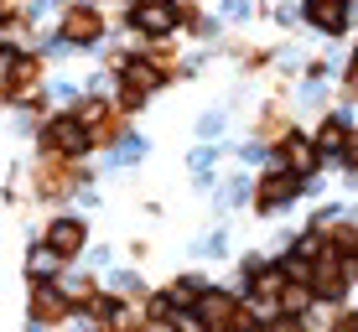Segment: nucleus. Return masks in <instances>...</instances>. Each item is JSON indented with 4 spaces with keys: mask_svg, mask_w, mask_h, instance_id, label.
<instances>
[{
    "mask_svg": "<svg viewBox=\"0 0 358 332\" xmlns=\"http://www.w3.org/2000/svg\"><path fill=\"white\" fill-rule=\"evenodd\" d=\"M21 63V47H0V94H6V83H10V73H16Z\"/></svg>",
    "mask_w": 358,
    "mask_h": 332,
    "instance_id": "16",
    "label": "nucleus"
},
{
    "mask_svg": "<svg viewBox=\"0 0 358 332\" xmlns=\"http://www.w3.org/2000/svg\"><path fill=\"white\" fill-rule=\"evenodd\" d=\"M280 161H286V166H291V177H296V171H317L322 151H317L312 140H301V135H291V140H280Z\"/></svg>",
    "mask_w": 358,
    "mask_h": 332,
    "instance_id": "10",
    "label": "nucleus"
},
{
    "mask_svg": "<svg viewBox=\"0 0 358 332\" xmlns=\"http://www.w3.org/2000/svg\"><path fill=\"white\" fill-rule=\"evenodd\" d=\"M260 332H275V327H260Z\"/></svg>",
    "mask_w": 358,
    "mask_h": 332,
    "instance_id": "20",
    "label": "nucleus"
},
{
    "mask_svg": "<svg viewBox=\"0 0 358 332\" xmlns=\"http://www.w3.org/2000/svg\"><path fill=\"white\" fill-rule=\"evenodd\" d=\"M327 332H358V312H343V317H332V327Z\"/></svg>",
    "mask_w": 358,
    "mask_h": 332,
    "instance_id": "17",
    "label": "nucleus"
},
{
    "mask_svg": "<svg viewBox=\"0 0 358 332\" xmlns=\"http://www.w3.org/2000/svg\"><path fill=\"white\" fill-rule=\"evenodd\" d=\"M296 192H301V177H291V171H265V177L255 182V208H260V213H275Z\"/></svg>",
    "mask_w": 358,
    "mask_h": 332,
    "instance_id": "6",
    "label": "nucleus"
},
{
    "mask_svg": "<svg viewBox=\"0 0 358 332\" xmlns=\"http://www.w3.org/2000/svg\"><path fill=\"white\" fill-rule=\"evenodd\" d=\"M171 21H177V10H171V0H141V6H130V27L141 31H171Z\"/></svg>",
    "mask_w": 358,
    "mask_h": 332,
    "instance_id": "9",
    "label": "nucleus"
},
{
    "mask_svg": "<svg viewBox=\"0 0 358 332\" xmlns=\"http://www.w3.org/2000/svg\"><path fill=\"white\" fill-rule=\"evenodd\" d=\"M306 291H312L317 301H343V296H348V260L322 254V260L306 270Z\"/></svg>",
    "mask_w": 358,
    "mask_h": 332,
    "instance_id": "4",
    "label": "nucleus"
},
{
    "mask_svg": "<svg viewBox=\"0 0 358 332\" xmlns=\"http://www.w3.org/2000/svg\"><path fill=\"white\" fill-rule=\"evenodd\" d=\"M306 16L322 31H343L348 27V0H306Z\"/></svg>",
    "mask_w": 358,
    "mask_h": 332,
    "instance_id": "11",
    "label": "nucleus"
},
{
    "mask_svg": "<svg viewBox=\"0 0 358 332\" xmlns=\"http://www.w3.org/2000/svg\"><path fill=\"white\" fill-rule=\"evenodd\" d=\"M42 151L47 156H83L89 151V130L78 125V115H57L42 125Z\"/></svg>",
    "mask_w": 358,
    "mask_h": 332,
    "instance_id": "3",
    "label": "nucleus"
},
{
    "mask_svg": "<svg viewBox=\"0 0 358 332\" xmlns=\"http://www.w3.org/2000/svg\"><path fill=\"white\" fill-rule=\"evenodd\" d=\"M353 265H358V254H353Z\"/></svg>",
    "mask_w": 358,
    "mask_h": 332,
    "instance_id": "21",
    "label": "nucleus"
},
{
    "mask_svg": "<svg viewBox=\"0 0 358 332\" xmlns=\"http://www.w3.org/2000/svg\"><path fill=\"white\" fill-rule=\"evenodd\" d=\"M197 317H203L208 332H239L244 322H250L244 301L229 296V291H203V301H197Z\"/></svg>",
    "mask_w": 358,
    "mask_h": 332,
    "instance_id": "2",
    "label": "nucleus"
},
{
    "mask_svg": "<svg viewBox=\"0 0 358 332\" xmlns=\"http://www.w3.org/2000/svg\"><path fill=\"white\" fill-rule=\"evenodd\" d=\"M36 192H42V198L47 203H63L68 198V192H78V171H73V166H63V161H42V166H36Z\"/></svg>",
    "mask_w": 358,
    "mask_h": 332,
    "instance_id": "7",
    "label": "nucleus"
},
{
    "mask_svg": "<svg viewBox=\"0 0 358 332\" xmlns=\"http://www.w3.org/2000/svg\"><path fill=\"white\" fill-rule=\"evenodd\" d=\"M57 265H63V260H57V254H47L42 244H36V250H31V260H27V275H31V286H42V275L52 280V275H57Z\"/></svg>",
    "mask_w": 358,
    "mask_h": 332,
    "instance_id": "14",
    "label": "nucleus"
},
{
    "mask_svg": "<svg viewBox=\"0 0 358 332\" xmlns=\"http://www.w3.org/2000/svg\"><path fill=\"white\" fill-rule=\"evenodd\" d=\"M343 156H348V161L358 166V130H348V140H343Z\"/></svg>",
    "mask_w": 358,
    "mask_h": 332,
    "instance_id": "18",
    "label": "nucleus"
},
{
    "mask_svg": "<svg viewBox=\"0 0 358 332\" xmlns=\"http://www.w3.org/2000/svg\"><path fill=\"white\" fill-rule=\"evenodd\" d=\"M120 68H125V89L130 94H151L156 83H162V68L145 63V57H130V63H120Z\"/></svg>",
    "mask_w": 358,
    "mask_h": 332,
    "instance_id": "12",
    "label": "nucleus"
},
{
    "mask_svg": "<svg viewBox=\"0 0 358 332\" xmlns=\"http://www.w3.org/2000/svg\"><path fill=\"white\" fill-rule=\"evenodd\" d=\"M343 140H348V125L332 115L327 125H322V135H317V151H343Z\"/></svg>",
    "mask_w": 358,
    "mask_h": 332,
    "instance_id": "15",
    "label": "nucleus"
},
{
    "mask_svg": "<svg viewBox=\"0 0 358 332\" xmlns=\"http://www.w3.org/2000/svg\"><path fill=\"white\" fill-rule=\"evenodd\" d=\"M73 317V301L63 296V286H31V327H57Z\"/></svg>",
    "mask_w": 358,
    "mask_h": 332,
    "instance_id": "5",
    "label": "nucleus"
},
{
    "mask_svg": "<svg viewBox=\"0 0 358 332\" xmlns=\"http://www.w3.org/2000/svg\"><path fill=\"white\" fill-rule=\"evenodd\" d=\"M99 31H104V16L94 6H68V16H63V42L68 47H89V42H99Z\"/></svg>",
    "mask_w": 358,
    "mask_h": 332,
    "instance_id": "8",
    "label": "nucleus"
},
{
    "mask_svg": "<svg viewBox=\"0 0 358 332\" xmlns=\"http://www.w3.org/2000/svg\"><path fill=\"white\" fill-rule=\"evenodd\" d=\"M348 89H353V94H358V63H353V68H348Z\"/></svg>",
    "mask_w": 358,
    "mask_h": 332,
    "instance_id": "19",
    "label": "nucleus"
},
{
    "mask_svg": "<svg viewBox=\"0 0 358 332\" xmlns=\"http://www.w3.org/2000/svg\"><path fill=\"white\" fill-rule=\"evenodd\" d=\"M166 301L177 306V312H187V306H197V301H203V280H197V275H182L177 286H166Z\"/></svg>",
    "mask_w": 358,
    "mask_h": 332,
    "instance_id": "13",
    "label": "nucleus"
},
{
    "mask_svg": "<svg viewBox=\"0 0 358 332\" xmlns=\"http://www.w3.org/2000/svg\"><path fill=\"white\" fill-rule=\"evenodd\" d=\"M42 250L47 254H57V260H78L83 250H89V224H83L78 213H57V218H47V233H42Z\"/></svg>",
    "mask_w": 358,
    "mask_h": 332,
    "instance_id": "1",
    "label": "nucleus"
}]
</instances>
